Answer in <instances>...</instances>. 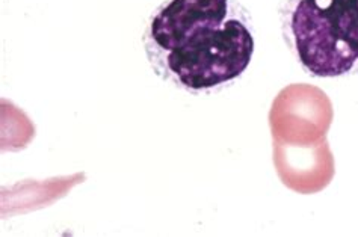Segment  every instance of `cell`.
<instances>
[{"mask_svg":"<svg viewBox=\"0 0 358 237\" xmlns=\"http://www.w3.org/2000/svg\"><path fill=\"white\" fill-rule=\"evenodd\" d=\"M331 118L333 109L328 97L310 85H292L281 91L271 113L274 134L285 136L324 135Z\"/></svg>","mask_w":358,"mask_h":237,"instance_id":"3957f363","label":"cell"},{"mask_svg":"<svg viewBox=\"0 0 358 237\" xmlns=\"http://www.w3.org/2000/svg\"><path fill=\"white\" fill-rule=\"evenodd\" d=\"M143 45L157 78L199 96L239 79L256 41L239 0H164L148 18Z\"/></svg>","mask_w":358,"mask_h":237,"instance_id":"6da1fadb","label":"cell"},{"mask_svg":"<svg viewBox=\"0 0 358 237\" xmlns=\"http://www.w3.org/2000/svg\"><path fill=\"white\" fill-rule=\"evenodd\" d=\"M282 40L317 79L358 74V0H280Z\"/></svg>","mask_w":358,"mask_h":237,"instance_id":"7a4b0ae2","label":"cell"}]
</instances>
